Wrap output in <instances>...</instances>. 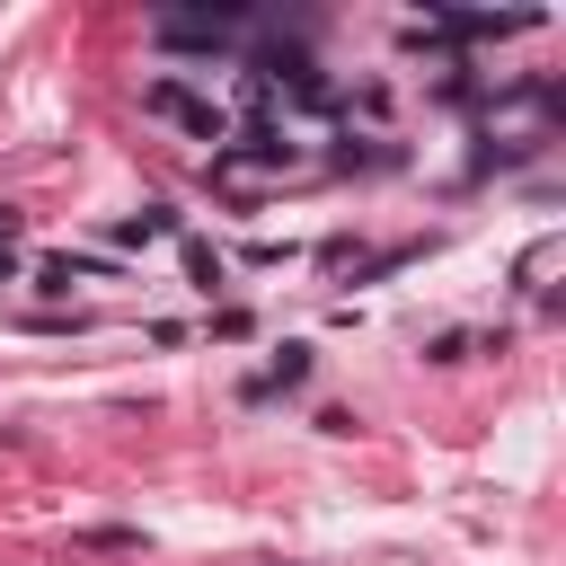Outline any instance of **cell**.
<instances>
[{
    "mask_svg": "<svg viewBox=\"0 0 566 566\" xmlns=\"http://www.w3.org/2000/svg\"><path fill=\"white\" fill-rule=\"evenodd\" d=\"M239 35V18L230 9H186V18H159V44H177V53H221Z\"/></svg>",
    "mask_w": 566,
    "mask_h": 566,
    "instance_id": "obj_2",
    "label": "cell"
},
{
    "mask_svg": "<svg viewBox=\"0 0 566 566\" xmlns=\"http://www.w3.org/2000/svg\"><path fill=\"white\" fill-rule=\"evenodd\" d=\"M186 274H195V283H203V292H212V283H221V256H212V248H203V239H186Z\"/></svg>",
    "mask_w": 566,
    "mask_h": 566,
    "instance_id": "obj_6",
    "label": "cell"
},
{
    "mask_svg": "<svg viewBox=\"0 0 566 566\" xmlns=\"http://www.w3.org/2000/svg\"><path fill=\"white\" fill-rule=\"evenodd\" d=\"M71 283H80V256H44V265H35V292H53V301H62Z\"/></svg>",
    "mask_w": 566,
    "mask_h": 566,
    "instance_id": "obj_5",
    "label": "cell"
},
{
    "mask_svg": "<svg viewBox=\"0 0 566 566\" xmlns=\"http://www.w3.org/2000/svg\"><path fill=\"white\" fill-rule=\"evenodd\" d=\"M142 106H150V115H168V124H186V133H195V142H212V150L230 142V115H221L212 97H195L186 80H150V88H142Z\"/></svg>",
    "mask_w": 566,
    "mask_h": 566,
    "instance_id": "obj_1",
    "label": "cell"
},
{
    "mask_svg": "<svg viewBox=\"0 0 566 566\" xmlns=\"http://www.w3.org/2000/svg\"><path fill=\"white\" fill-rule=\"evenodd\" d=\"M168 230H177V212H168V203H142V212H133L115 239H124V248H142V239H168Z\"/></svg>",
    "mask_w": 566,
    "mask_h": 566,
    "instance_id": "obj_4",
    "label": "cell"
},
{
    "mask_svg": "<svg viewBox=\"0 0 566 566\" xmlns=\"http://www.w3.org/2000/svg\"><path fill=\"white\" fill-rule=\"evenodd\" d=\"M557 256H566V239H531L522 265H513V283H522V292H548V265H557Z\"/></svg>",
    "mask_w": 566,
    "mask_h": 566,
    "instance_id": "obj_3",
    "label": "cell"
}]
</instances>
